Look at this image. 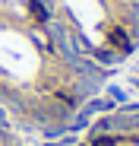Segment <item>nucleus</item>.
<instances>
[{
  "label": "nucleus",
  "mask_w": 139,
  "mask_h": 146,
  "mask_svg": "<svg viewBox=\"0 0 139 146\" xmlns=\"http://www.w3.org/2000/svg\"><path fill=\"white\" fill-rule=\"evenodd\" d=\"M82 7L89 13L82 29L108 67L139 44V0H82Z\"/></svg>",
  "instance_id": "f03ea898"
},
{
  "label": "nucleus",
  "mask_w": 139,
  "mask_h": 146,
  "mask_svg": "<svg viewBox=\"0 0 139 146\" xmlns=\"http://www.w3.org/2000/svg\"><path fill=\"white\" fill-rule=\"evenodd\" d=\"M85 146H139V105L98 117L85 133Z\"/></svg>",
  "instance_id": "7ed1b4c3"
},
{
  "label": "nucleus",
  "mask_w": 139,
  "mask_h": 146,
  "mask_svg": "<svg viewBox=\"0 0 139 146\" xmlns=\"http://www.w3.org/2000/svg\"><path fill=\"white\" fill-rule=\"evenodd\" d=\"M108 80L70 0H0V108L38 133H60Z\"/></svg>",
  "instance_id": "f257e3e1"
}]
</instances>
